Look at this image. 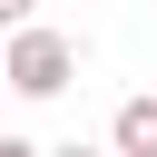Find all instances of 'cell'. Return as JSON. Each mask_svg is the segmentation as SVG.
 <instances>
[{"mask_svg": "<svg viewBox=\"0 0 157 157\" xmlns=\"http://www.w3.org/2000/svg\"><path fill=\"white\" fill-rule=\"evenodd\" d=\"M0 157H39V147H29V137H0Z\"/></svg>", "mask_w": 157, "mask_h": 157, "instance_id": "5b68a950", "label": "cell"}, {"mask_svg": "<svg viewBox=\"0 0 157 157\" xmlns=\"http://www.w3.org/2000/svg\"><path fill=\"white\" fill-rule=\"evenodd\" d=\"M39 157H98V147H78V137H69V147H39ZM108 157H118V147H108Z\"/></svg>", "mask_w": 157, "mask_h": 157, "instance_id": "277c9868", "label": "cell"}, {"mask_svg": "<svg viewBox=\"0 0 157 157\" xmlns=\"http://www.w3.org/2000/svg\"><path fill=\"white\" fill-rule=\"evenodd\" d=\"M108 147H118V157H157V98H128V108L108 118Z\"/></svg>", "mask_w": 157, "mask_h": 157, "instance_id": "7a4b0ae2", "label": "cell"}, {"mask_svg": "<svg viewBox=\"0 0 157 157\" xmlns=\"http://www.w3.org/2000/svg\"><path fill=\"white\" fill-rule=\"evenodd\" d=\"M0 78H10L20 98H59V88L78 78V49H69L59 29H39V20H20V29H10V49H0Z\"/></svg>", "mask_w": 157, "mask_h": 157, "instance_id": "6da1fadb", "label": "cell"}, {"mask_svg": "<svg viewBox=\"0 0 157 157\" xmlns=\"http://www.w3.org/2000/svg\"><path fill=\"white\" fill-rule=\"evenodd\" d=\"M20 20H39V0H0V29H20Z\"/></svg>", "mask_w": 157, "mask_h": 157, "instance_id": "3957f363", "label": "cell"}]
</instances>
